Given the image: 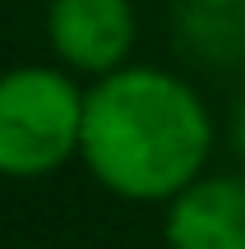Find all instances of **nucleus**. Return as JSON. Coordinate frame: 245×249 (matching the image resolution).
<instances>
[{
  "label": "nucleus",
  "mask_w": 245,
  "mask_h": 249,
  "mask_svg": "<svg viewBox=\"0 0 245 249\" xmlns=\"http://www.w3.org/2000/svg\"><path fill=\"white\" fill-rule=\"evenodd\" d=\"M83 92L65 70L19 65L0 74V176L37 180L79 157Z\"/></svg>",
  "instance_id": "f03ea898"
},
{
  "label": "nucleus",
  "mask_w": 245,
  "mask_h": 249,
  "mask_svg": "<svg viewBox=\"0 0 245 249\" xmlns=\"http://www.w3.org/2000/svg\"><path fill=\"white\" fill-rule=\"evenodd\" d=\"M213 116L190 79L157 65H125L83 92L79 161L107 194L171 203L208 176Z\"/></svg>",
  "instance_id": "f257e3e1"
},
{
  "label": "nucleus",
  "mask_w": 245,
  "mask_h": 249,
  "mask_svg": "<svg viewBox=\"0 0 245 249\" xmlns=\"http://www.w3.org/2000/svg\"><path fill=\"white\" fill-rule=\"evenodd\" d=\"M167 249H245V176H199L167 203Z\"/></svg>",
  "instance_id": "20e7f679"
},
{
  "label": "nucleus",
  "mask_w": 245,
  "mask_h": 249,
  "mask_svg": "<svg viewBox=\"0 0 245 249\" xmlns=\"http://www.w3.org/2000/svg\"><path fill=\"white\" fill-rule=\"evenodd\" d=\"M227 134H231V148L245 157V92H241L236 107H231V124H227Z\"/></svg>",
  "instance_id": "423d86ee"
},
{
  "label": "nucleus",
  "mask_w": 245,
  "mask_h": 249,
  "mask_svg": "<svg viewBox=\"0 0 245 249\" xmlns=\"http://www.w3.org/2000/svg\"><path fill=\"white\" fill-rule=\"evenodd\" d=\"M134 37V0H51L46 9V42L56 60L88 79L125 70Z\"/></svg>",
  "instance_id": "7ed1b4c3"
},
{
  "label": "nucleus",
  "mask_w": 245,
  "mask_h": 249,
  "mask_svg": "<svg viewBox=\"0 0 245 249\" xmlns=\"http://www.w3.org/2000/svg\"><path fill=\"white\" fill-rule=\"evenodd\" d=\"M181 51L199 65L227 70L245 60V0H181Z\"/></svg>",
  "instance_id": "39448f33"
}]
</instances>
